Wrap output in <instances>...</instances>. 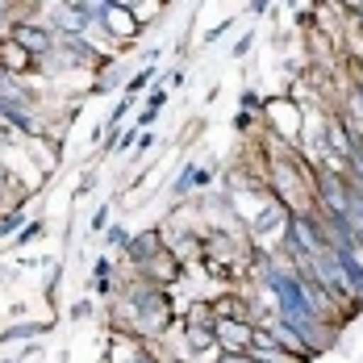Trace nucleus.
<instances>
[{
  "label": "nucleus",
  "instance_id": "f257e3e1",
  "mask_svg": "<svg viewBox=\"0 0 363 363\" xmlns=\"http://www.w3.org/2000/svg\"><path fill=\"white\" fill-rule=\"evenodd\" d=\"M251 46H255V34H242V38H238V46H234V55H247Z\"/></svg>",
  "mask_w": 363,
  "mask_h": 363
},
{
  "label": "nucleus",
  "instance_id": "7ed1b4c3",
  "mask_svg": "<svg viewBox=\"0 0 363 363\" xmlns=\"http://www.w3.org/2000/svg\"><path fill=\"white\" fill-rule=\"evenodd\" d=\"M267 4H272V0H255V4H251V13H263Z\"/></svg>",
  "mask_w": 363,
  "mask_h": 363
},
{
  "label": "nucleus",
  "instance_id": "f03ea898",
  "mask_svg": "<svg viewBox=\"0 0 363 363\" xmlns=\"http://www.w3.org/2000/svg\"><path fill=\"white\" fill-rule=\"evenodd\" d=\"M88 313H92V301H79V305L72 309V318H88Z\"/></svg>",
  "mask_w": 363,
  "mask_h": 363
}]
</instances>
